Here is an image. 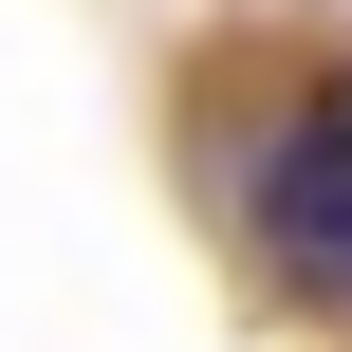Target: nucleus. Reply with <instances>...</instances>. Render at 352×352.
Returning <instances> with one entry per match:
<instances>
[{
  "instance_id": "1",
  "label": "nucleus",
  "mask_w": 352,
  "mask_h": 352,
  "mask_svg": "<svg viewBox=\"0 0 352 352\" xmlns=\"http://www.w3.org/2000/svg\"><path fill=\"white\" fill-rule=\"evenodd\" d=\"M260 260L297 297H352V93H316L278 148H260Z\"/></svg>"
}]
</instances>
